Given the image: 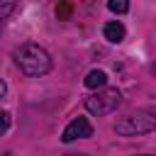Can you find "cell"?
Wrapping results in <instances>:
<instances>
[{"instance_id": "6", "label": "cell", "mask_w": 156, "mask_h": 156, "mask_svg": "<svg viewBox=\"0 0 156 156\" xmlns=\"http://www.w3.org/2000/svg\"><path fill=\"white\" fill-rule=\"evenodd\" d=\"M85 88H90V90H98V88H105V83H107V73L105 71H100V68H95V71H90L88 76H85Z\"/></svg>"}, {"instance_id": "7", "label": "cell", "mask_w": 156, "mask_h": 156, "mask_svg": "<svg viewBox=\"0 0 156 156\" xmlns=\"http://www.w3.org/2000/svg\"><path fill=\"white\" fill-rule=\"evenodd\" d=\"M107 7L115 12V15H124L129 10V0H107Z\"/></svg>"}, {"instance_id": "8", "label": "cell", "mask_w": 156, "mask_h": 156, "mask_svg": "<svg viewBox=\"0 0 156 156\" xmlns=\"http://www.w3.org/2000/svg\"><path fill=\"white\" fill-rule=\"evenodd\" d=\"M7 127H10V115L7 112H0V136L7 132Z\"/></svg>"}, {"instance_id": "3", "label": "cell", "mask_w": 156, "mask_h": 156, "mask_svg": "<svg viewBox=\"0 0 156 156\" xmlns=\"http://www.w3.org/2000/svg\"><path fill=\"white\" fill-rule=\"evenodd\" d=\"M119 102H122V93L117 90V88H98V93L95 95H90V98H85V110L90 112V115H110V112H115L117 107H119Z\"/></svg>"}, {"instance_id": "11", "label": "cell", "mask_w": 156, "mask_h": 156, "mask_svg": "<svg viewBox=\"0 0 156 156\" xmlns=\"http://www.w3.org/2000/svg\"><path fill=\"white\" fill-rule=\"evenodd\" d=\"M154 73H156V63H154Z\"/></svg>"}, {"instance_id": "4", "label": "cell", "mask_w": 156, "mask_h": 156, "mask_svg": "<svg viewBox=\"0 0 156 156\" xmlns=\"http://www.w3.org/2000/svg\"><path fill=\"white\" fill-rule=\"evenodd\" d=\"M85 136H93V127L88 122V117H76L61 134V141L63 144H71L76 139H85Z\"/></svg>"}, {"instance_id": "10", "label": "cell", "mask_w": 156, "mask_h": 156, "mask_svg": "<svg viewBox=\"0 0 156 156\" xmlns=\"http://www.w3.org/2000/svg\"><path fill=\"white\" fill-rule=\"evenodd\" d=\"M5 93H7V85H5V80H0V100L5 98Z\"/></svg>"}, {"instance_id": "5", "label": "cell", "mask_w": 156, "mask_h": 156, "mask_svg": "<svg viewBox=\"0 0 156 156\" xmlns=\"http://www.w3.org/2000/svg\"><path fill=\"white\" fill-rule=\"evenodd\" d=\"M102 32H105V39H107V41H112V44H119V41L124 39V34H127L122 22H107Z\"/></svg>"}, {"instance_id": "1", "label": "cell", "mask_w": 156, "mask_h": 156, "mask_svg": "<svg viewBox=\"0 0 156 156\" xmlns=\"http://www.w3.org/2000/svg\"><path fill=\"white\" fill-rule=\"evenodd\" d=\"M12 56H15V63L22 68V73H27V76H44L51 68L49 51L41 49L39 44H32V41H27L20 49H15Z\"/></svg>"}, {"instance_id": "2", "label": "cell", "mask_w": 156, "mask_h": 156, "mask_svg": "<svg viewBox=\"0 0 156 156\" xmlns=\"http://www.w3.org/2000/svg\"><path fill=\"white\" fill-rule=\"evenodd\" d=\"M156 129V110H136L127 117H122L115 124V132L122 136H136V134H149Z\"/></svg>"}, {"instance_id": "9", "label": "cell", "mask_w": 156, "mask_h": 156, "mask_svg": "<svg viewBox=\"0 0 156 156\" xmlns=\"http://www.w3.org/2000/svg\"><path fill=\"white\" fill-rule=\"evenodd\" d=\"M10 12H12V5H10V2H7L5 7H0V24H2V17H5V15H10Z\"/></svg>"}]
</instances>
